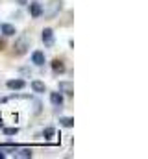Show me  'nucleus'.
<instances>
[{"mask_svg": "<svg viewBox=\"0 0 148 159\" xmlns=\"http://www.w3.org/2000/svg\"><path fill=\"white\" fill-rule=\"evenodd\" d=\"M43 135H44V139H50V137H54V135H56V129H54V128H44Z\"/></svg>", "mask_w": 148, "mask_h": 159, "instance_id": "nucleus-11", "label": "nucleus"}, {"mask_svg": "<svg viewBox=\"0 0 148 159\" xmlns=\"http://www.w3.org/2000/svg\"><path fill=\"white\" fill-rule=\"evenodd\" d=\"M15 48H17V50H15V54H19V56H21V54H24V52H26V48H28V39H24V37H22V39H19V41H17V44H15Z\"/></svg>", "mask_w": 148, "mask_h": 159, "instance_id": "nucleus-5", "label": "nucleus"}, {"mask_svg": "<svg viewBox=\"0 0 148 159\" xmlns=\"http://www.w3.org/2000/svg\"><path fill=\"white\" fill-rule=\"evenodd\" d=\"M7 87L13 89V91H21V89L26 87V81H24V80H9V81H7Z\"/></svg>", "mask_w": 148, "mask_h": 159, "instance_id": "nucleus-4", "label": "nucleus"}, {"mask_svg": "<svg viewBox=\"0 0 148 159\" xmlns=\"http://www.w3.org/2000/svg\"><path fill=\"white\" fill-rule=\"evenodd\" d=\"M19 157H32V152L24 148V150H21V152H19Z\"/></svg>", "mask_w": 148, "mask_h": 159, "instance_id": "nucleus-14", "label": "nucleus"}, {"mask_svg": "<svg viewBox=\"0 0 148 159\" xmlns=\"http://www.w3.org/2000/svg\"><path fill=\"white\" fill-rule=\"evenodd\" d=\"M19 128H4V135H17Z\"/></svg>", "mask_w": 148, "mask_h": 159, "instance_id": "nucleus-13", "label": "nucleus"}, {"mask_svg": "<svg viewBox=\"0 0 148 159\" xmlns=\"http://www.w3.org/2000/svg\"><path fill=\"white\" fill-rule=\"evenodd\" d=\"M2 157H4V154H2V152H0V159H2Z\"/></svg>", "mask_w": 148, "mask_h": 159, "instance_id": "nucleus-15", "label": "nucleus"}, {"mask_svg": "<svg viewBox=\"0 0 148 159\" xmlns=\"http://www.w3.org/2000/svg\"><path fill=\"white\" fill-rule=\"evenodd\" d=\"M43 6L39 4V2H34V4H30V15L34 17V19H37V17H41L43 15Z\"/></svg>", "mask_w": 148, "mask_h": 159, "instance_id": "nucleus-3", "label": "nucleus"}, {"mask_svg": "<svg viewBox=\"0 0 148 159\" xmlns=\"http://www.w3.org/2000/svg\"><path fill=\"white\" fill-rule=\"evenodd\" d=\"M43 43H44L46 46H52V44H54V32H52L50 28H44V30H43Z\"/></svg>", "mask_w": 148, "mask_h": 159, "instance_id": "nucleus-1", "label": "nucleus"}, {"mask_svg": "<svg viewBox=\"0 0 148 159\" xmlns=\"http://www.w3.org/2000/svg\"><path fill=\"white\" fill-rule=\"evenodd\" d=\"M0 30H2L4 35H15V26L13 24H2Z\"/></svg>", "mask_w": 148, "mask_h": 159, "instance_id": "nucleus-8", "label": "nucleus"}, {"mask_svg": "<svg viewBox=\"0 0 148 159\" xmlns=\"http://www.w3.org/2000/svg\"><path fill=\"white\" fill-rule=\"evenodd\" d=\"M59 122H61V126H65V128H72L74 126V119H71V117H61Z\"/></svg>", "mask_w": 148, "mask_h": 159, "instance_id": "nucleus-10", "label": "nucleus"}, {"mask_svg": "<svg viewBox=\"0 0 148 159\" xmlns=\"http://www.w3.org/2000/svg\"><path fill=\"white\" fill-rule=\"evenodd\" d=\"M59 91H69V94H72L71 83H69V81H61V83H59Z\"/></svg>", "mask_w": 148, "mask_h": 159, "instance_id": "nucleus-12", "label": "nucleus"}, {"mask_svg": "<svg viewBox=\"0 0 148 159\" xmlns=\"http://www.w3.org/2000/svg\"><path fill=\"white\" fill-rule=\"evenodd\" d=\"M32 63H34V65H37V67L44 65V52H41V50H35V52L32 54Z\"/></svg>", "mask_w": 148, "mask_h": 159, "instance_id": "nucleus-2", "label": "nucleus"}, {"mask_svg": "<svg viewBox=\"0 0 148 159\" xmlns=\"http://www.w3.org/2000/svg\"><path fill=\"white\" fill-rule=\"evenodd\" d=\"M50 102H52V106L59 107V106L63 104V96H61V91H59V93H50Z\"/></svg>", "mask_w": 148, "mask_h": 159, "instance_id": "nucleus-6", "label": "nucleus"}, {"mask_svg": "<svg viewBox=\"0 0 148 159\" xmlns=\"http://www.w3.org/2000/svg\"><path fill=\"white\" fill-rule=\"evenodd\" d=\"M52 69H54V72H63V70H65V65H63L59 59H54V61H52Z\"/></svg>", "mask_w": 148, "mask_h": 159, "instance_id": "nucleus-9", "label": "nucleus"}, {"mask_svg": "<svg viewBox=\"0 0 148 159\" xmlns=\"http://www.w3.org/2000/svg\"><path fill=\"white\" fill-rule=\"evenodd\" d=\"M2 124H4V122H2V117H0V126H2Z\"/></svg>", "mask_w": 148, "mask_h": 159, "instance_id": "nucleus-16", "label": "nucleus"}, {"mask_svg": "<svg viewBox=\"0 0 148 159\" xmlns=\"http://www.w3.org/2000/svg\"><path fill=\"white\" fill-rule=\"evenodd\" d=\"M32 91H34V93H44V91H46V85H44L43 81H39V80H34V81H32Z\"/></svg>", "mask_w": 148, "mask_h": 159, "instance_id": "nucleus-7", "label": "nucleus"}]
</instances>
